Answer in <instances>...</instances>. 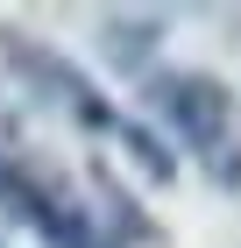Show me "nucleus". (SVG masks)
Instances as JSON below:
<instances>
[{"label":"nucleus","instance_id":"nucleus-1","mask_svg":"<svg viewBox=\"0 0 241 248\" xmlns=\"http://www.w3.org/2000/svg\"><path fill=\"white\" fill-rule=\"evenodd\" d=\"M170 114L192 128V142H220V85L177 78V85H170Z\"/></svg>","mask_w":241,"mask_h":248}]
</instances>
